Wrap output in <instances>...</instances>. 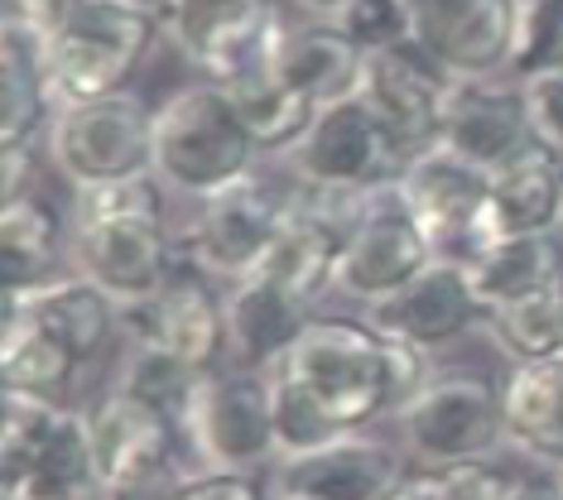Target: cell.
I'll return each mask as SVG.
<instances>
[{"label":"cell","mask_w":563,"mask_h":500,"mask_svg":"<svg viewBox=\"0 0 563 500\" xmlns=\"http://www.w3.org/2000/svg\"><path fill=\"white\" fill-rule=\"evenodd\" d=\"M510 500H563V471H544V467L525 471Z\"/></svg>","instance_id":"40"},{"label":"cell","mask_w":563,"mask_h":500,"mask_svg":"<svg viewBox=\"0 0 563 500\" xmlns=\"http://www.w3.org/2000/svg\"><path fill=\"white\" fill-rule=\"evenodd\" d=\"M482 332L510 366L520 362H549L563 356V279L525 293L516 303H501L486 313Z\"/></svg>","instance_id":"31"},{"label":"cell","mask_w":563,"mask_h":500,"mask_svg":"<svg viewBox=\"0 0 563 500\" xmlns=\"http://www.w3.org/2000/svg\"><path fill=\"white\" fill-rule=\"evenodd\" d=\"M87 433H92L101 496L117 491V486H131L140 477L198 467L194 453H188L184 429L159 404H150L145 395L125 390L117 380L87 404Z\"/></svg>","instance_id":"14"},{"label":"cell","mask_w":563,"mask_h":500,"mask_svg":"<svg viewBox=\"0 0 563 500\" xmlns=\"http://www.w3.org/2000/svg\"><path fill=\"white\" fill-rule=\"evenodd\" d=\"M0 149H44V131L54 121L34 38L5 30V58H0Z\"/></svg>","instance_id":"30"},{"label":"cell","mask_w":563,"mask_h":500,"mask_svg":"<svg viewBox=\"0 0 563 500\" xmlns=\"http://www.w3.org/2000/svg\"><path fill=\"white\" fill-rule=\"evenodd\" d=\"M63 5L68 0H0V30H15V34H30V38H40L48 24H54L63 15Z\"/></svg>","instance_id":"38"},{"label":"cell","mask_w":563,"mask_h":500,"mask_svg":"<svg viewBox=\"0 0 563 500\" xmlns=\"http://www.w3.org/2000/svg\"><path fill=\"white\" fill-rule=\"evenodd\" d=\"M275 68L285 73L289 87H299L318 111L332 101H347L362 87L366 54L352 44L332 20H285V30L275 38Z\"/></svg>","instance_id":"25"},{"label":"cell","mask_w":563,"mask_h":500,"mask_svg":"<svg viewBox=\"0 0 563 500\" xmlns=\"http://www.w3.org/2000/svg\"><path fill=\"white\" fill-rule=\"evenodd\" d=\"M78 356L68 352L58 337L34 323L24 308L5 303V327H0V380L5 390L44 395V400L73 404V380H78Z\"/></svg>","instance_id":"29"},{"label":"cell","mask_w":563,"mask_h":500,"mask_svg":"<svg viewBox=\"0 0 563 500\" xmlns=\"http://www.w3.org/2000/svg\"><path fill=\"white\" fill-rule=\"evenodd\" d=\"M294 202H299V188L289 178L285 184L265 174L241 178V184L198 202L184 236H178V255L208 269L217 285H236L265 260Z\"/></svg>","instance_id":"8"},{"label":"cell","mask_w":563,"mask_h":500,"mask_svg":"<svg viewBox=\"0 0 563 500\" xmlns=\"http://www.w3.org/2000/svg\"><path fill=\"white\" fill-rule=\"evenodd\" d=\"M492 231L496 236H544L563 231V154L530 140L492 169Z\"/></svg>","instance_id":"26"},{"label":"cell","mask_w":563,"mask_h":500,"mask_svg":"<svg viewBox=\"0 0 563 500\" xmlns=\"http://www.w3.org/2000/svg\"><path fill=\"white\" fill-rule=\"evenodd\" d=\"M563 68V0H520L510 77Z\"/></svg>","instance_id":"34"},{"label":"cell","mask_w":563,"mask_h":500,"mask_svg":"<svg viewBox=\"0 0 563 500\" xmlns=\"http://www.w3.org/2000/svg\"><path fill=\"white\" fill-rule=\"evenodd\" d=\"M155 174L121 178V184L68 192L73 251L68 260L82 279H92L131 308L150 299L164 275L178 265V236L169 226V202Z\"/></svg>","instance_id":"2"},{"label":"cell","mask_w":563,"mask_h":500,"mask_svg":"<svg viewBox=\"0 0 563 500\" xmlns=\"http://www.w3.org/2000/svg\"><path fill=\"white\" fill-rule=\"evenodd\" d=\"M525 471H516L510 462L496 453V457H472V462H453V467L439 471L448 500H510L516 481Z\"/></svg>","instance_id":"35"},{"label":"cell","mask_w":563,"mask_h":500,"mask_svg":"<svg viewBox=\"0 0 563 500\" xmlns=\"http://www.w3.org/2000/svg\"><path fill=\"white\" fill-rule=\"evenodd\" d=\"M376 500H448V491H443V481H439V471H429V467H409L395 477L386 491H380Z\"/></svg>","instance_id":"39"},{"label":"cell","mask_w":563,"mask_h":500,"mask_svg":"<svg viewBox=\"0 0 563 500\" xmlns=\"http://www.w3.org/2000/svg\"><path fill=\"white\" fill-rule=\"evenodd\" d=\"M117 5H131V10H140V15H150V20L164 24V15L174 10V0H117Z\"/></svg>","instance_id":"41"},{"label":"cell","mask_w":563,"mask_h":500,"mask_svg":"<svg viewBox=\"0 0 563 500\" xmlns=\"http://www.w3.org/2000/svg\"><path fill=\"white\" fill-rule=\"evenodd\" d=\"M184 433L198 467L271 471L279 462L271 370H251V366L208 370Z\"/></svg>","instance_id":"11"},{"label":"cell","mask_w":563,"mask_h":500,"mask_svg":"<svg viewBox=\"0 0 563 500\" xmlns=\"http://www.w3.org/2000/svg\"><path fill=\"white\" fill-rule=\"evenodd\" d=\"M496 390H501L506 447L544 471H563V356L506 366Z\"/></svg>","instance_id":"24"},{"label":"cell","mask_w":563,"mask_h":500,"mask_svg":"<svg viewBox=\"0 0 563 500\" xmlns=\"http://www.w3.org/2000/svg\"><path fill=\"white\" fill-rule=\"evenodd\" d=\"M520 0H415V48L448 77H501L516 54Z\"/></svg>","instance_id":"17"},{"label":"cell","mask_w":563,"mask_h":500,"mask_svg":"<svg viewBox=\"0 0 563 500\" xmlns=\"http://www.w3.org/2000/svg\"><path fill=\"white\" fill-rule=\"evenodd\" d=\"M125 332L131 342L178 356L194 370L227 366V285H217L208 269L178 255L164 285L125 308Z\"/></svg>","instance_id":"13"},{"label":"cell","mask_w":563,"mask_h":500,"mask_svg":"<svg viewBox=\"0 0 563 500\" xmlns=\"http://www.w3.org/2000/svg\"><path fill=\"white\" fill-rule=\"evenodd\" d=\"M433 260H439V251L424 236V226L409 216V208L395 198V188H386L376 198H366L362 212L352 216L347 236H342L332 293L356 308H371L386 293L405 289L415 275H424Z\"/></svg>","instance_id":"12"},{"label":"cell","mask_w":563,"mask_h":500,"mask_svg":"<svg viewBox=\"0 0 563 500\" xmlns=\"http://www.w3.org/2000/svg\"><path fill=\"white\" fill-rule=\"evenodd\" d=\"M453 82L457 77H448L424 48L409 44V48H390V54H366L356 97L366 101V111L386 125L395 149L409 159V154L433 149L443 140Z\"/></svg>","instance_id":"16"},{"label":"cell","mask_w":563,"mask_h":500,"mask_svg":"<svg viewBox=\"0 0 563 500\" xmlns=\"http://www.w3.org/2000/svg\"><path fill=\"white\" fill-rule=\"evenodd\" d=\"M178 500H275V496H271V477H265V471L198 467Z\"/></svg>","instance_id":"37"},{"label":"cell","mask_w":563,"mask_h":500,"mask_svg":"<svg viewBox=\"0 0 563 500\" xmlns=\"http://www.w3.org/2000/svg\"><path fill=\"white\" fill-rule=\"evenodd\" d=\"M275 376L299 385L338 429L356 433L376 419H395L439 370L429 352L380 337L366 318L313 313Z\"/></svg>","instance_id":"1"},{"label":"cell","mask_w":563,"mask_h":500,"mask_svg":"<svg viewBox=\"0 0 563 500\" xmlns=\"http://www.w3.org/2000/svg\"><path fill=\"white\" fill-rule=\"evenodd\" d=\"M285 15L275 0H174L164 34L188 68L212 82H227L275 48Z\"/></svg>","instance_id":"15"},{"label":"cell","mask_w":563,"mask_h":500,"mask_svg":"<svg viewBox=\"0 0 563 500\" xmlns=\"http://www.w3.org/2000/svg\"><path fill=\"white\" fill-rule=\"evenodd\" d=\"M472 289L486 303V313L501 303H516L525 293L559 285L563 279V241L559 231H544V236H496L477 260L467 265Z\"/></svg>","instance_id":"28"},{"label":"cell","mask_w":563,"mask_h":500,"mask_svg":"<svg viewBox=\"0 0 563 500\" xmlns=\"http://www.w3.org/2000/svg\"><path fill=\"white\" fill-rule=\"evenodd\" d=\"M405 467L409 457L400 443L380 438L376 429H362L313 453L279 457L265 477H271L275 500H376Z\"/></svg>","instance_id":"19"},{"label":"cell","mask_w":563,"mask_h":500,"mask_svg":"<svg viewBox=\"0 0 563 500\" xmlns=\"http://www.w3.org/2000/svg\"><path fill=\"white\" fill-rule=\"evenodd\" d=\"M530 140H534V125H530V101H525L520 77L501 73V77L453 82V101H448L439 145H448L453 154H463V159L492 174L496 164H506Z\"/></svg>","instance_id":"21"},{"label":"cell","mask_w":563,"mask_h":500,"mask_svg":"<svg viewBox=\"0 0 563 500\" xmlns=\"http://www.w3.org/2000/svg\"><path fill=\"white\" fill-rule=\"evenodd\" d=\"M520 82H525V101H530L534 140H544L549 149L563 154V68L520 77Z\"/></svg>","instance_id":"36"},{"label":"cell","mask_w":563,"mask_h":500,"mask_svg":"<svg viewBox=\"0 0 563 500\" xmlns=\"http://www.w3.org/2000/svg\"><path fill=\"white\" fill-rule=\"evenodd\" d=\"M390 423L405 457L429 471L472 457H496L506 447L501 390L482 376H467V370H453V376L439 370Z\"/></svg>","instance_id":"9"},{"label":"cell","mask_w":563,"mask_h":500,"mask_svg":"<svg viewBox=\"0 0 563 500\" xmlns=\"http://www.w3.org/2000/svg\"><path fill=\"white\" fill-rule=\"evenodd\" d=\"M395 198L409 208L439 260L472 265L496 241L492 231V174L448 145L409 154L395 174Z\"/></svg>","instance_id":"10"},{"label":"cell","mask_w":563,"mask_h":500,"mask_svg":"<svg viewBox=\"0 0 563 500\" xmlns=\"http://www.w3.org/2000/svg\"><path fill=\"white\" fill-rule=\"evenodd\" d=\"M0 481L5 500H101L87 409L44 395H0Z\"/></svg>","instance_id":"5"},{"label":"cell","mask_w":563,"mask_h":500,"mask_svg":"<svg viewBox=\"0 0 563 500\" xmlns=\"http://www.w3.org/2000/svg\"><path fill=\"white\" fill-rule=\"evenodd\" d=\"M362 318L380 337L419 346V352H439V346L457 342L463 332L486 323V303L472 289L467 265L457 260H433L424 275H415L405 289L386 293L371 308H362Z\"/></svg>","instance_id":"18"},{"label":"cell","mask_w":563,"mask_h":500,"mask_svg":"<svg viewBox=\"0 0 563 500\" xmlns=\"http://www.w3.org/2000/svg\"><path fill=\"white\" fill-rule=\"evenodd\" d=\"M294 10H299V15H309V20H328L332 10L342 5V0H289Z\"/></svg>","instance_id":"42"},{"label":"cell","mask_w":563,"mask_h":500,"mask_svg":"<svg viewBox=\"0 0 563 500\" xmlns=\"http://www.w3.org/2000/svg\"><path fill=\"white\" fill-rule=\"evenodd\" d=\"M328 20L362 54H390L415 44V0H342Z\"/></svg>","instance_id":"33"},{"label":"cell","mask_w":563,"mask_h":500,"mask_svg":"<svg viewBox=\"0 0 563 500\" xmlns=\"http://www.w3.org/2000/svg\"><path fill=\"white\" fill-rule=\"evenodd\" d=\"M227 97H232L236 115L246 121L251 140L261 145L265 159H279L303 140V131L313 125L318 107L299 87L285 82V73L275 68V48L265 58H255L251 68H241L236 77H227Z\"/></svg>","instance_id":"27"},{"label":"cell","mask_w":563,"mask_h":500,"mask_svg":"<svg viewBox=\"0 0 563 500\" xmlns=\"http://www.w3.org/2000/svg\"><path fill=\"white\" fill-rule=\"evenodd\" d=\"M202 376H208V370H194V366L178 362V356H164V352H155V346L131 342V352H125V362L117 370V385L145 395V400L159 404L164 414L178 423V429H188V414H194ZM184 438H188V433H184Z\"/></svg>","instance_id":"32"},{"label":"cell","mask_w":563,"mask_h":500,"mask_svg":"<svg viewBox=\"0 0 563 500\" xmlns=\"http://www.w3.org/2000/svg\"><path fill=\"white\" fill-rule=\"evenodd\" d=\"M313 313L318 308L289 293L279 279L251 269L246 279L227 285V366L275 370Z\"/></svg>","instance_id":"22"},{"label":"cell","mask_w":563,"mask_h":500,"mask_svg":"<svg viewBox=\"0 0 563 500\" xmlns=\"http://www.w3.org/2000/svg\"><path fill=\"white\" fill-rule=\"evenodd\" d=\"M261 159L265 154L236 115L227 87L212 77L174 87L155 107V178L178 198H212L261 174Z\"/></svg>","instance_id":"4"},{"label":"cell","mask_w":563,"mask_h":500,"mask_svg":"<svg viewBox=\"0 0 563 500\" xmlns=\"http://www.w3.org/2000/svg\"><path fill=\"white\" fill-rule=\"evenodd\" d=\"M159 34V20L140 15L131 5H117V0H68L63 15L34 38L54 111L131 92L140 63H145Z\"/></svg>","instance_id":"3"},{"label":"cell","mask_w":563,"mask_h":500,"mask_svg":"<svg viewBox=\"0 0 563 500\" xmlns=\"http://www.w3.org/2000/svg\"><path fill=\"white\" fill-rule=\"evenodd\" d=\"M5 303L24 308V313L48 332V337H58L73 356H78L82 370L97 366L101 356H107L111 337L125 327V308L111 299L101 285L82 279L78 269L48 279V285L30 289V293H5Z\"/></svg>","instance_id":"23"},{"label":"cell","mask_w":563,"mask_h":500,"mask_svg":"<svg viewBox=\"0 0 563 500\" xmlns=\"http://www.w3.org/2000/svg\"><path fill=\"white\" fill-rule=\"evenodd\" d=\"M44 159L68 192L155 174V107L135 92L58 107L44 131Z\"/></svg>","instance_id":"6"},{"label":"cell","mask_w":563,"mask_h":500,"mask_svg":"<svg viewBox=\"0 0 563 500\" xmlns=\"http://www.w3.org/2000/svg\"><path fill=\"white\" fill-rule=\"evenodd\" d=\"M73 216L58 198L34 184L0 192V285L5 293H30L48 279L68 275L73 260Z\"/></svg>","instance_id":"20"},{"label":"cell","mask_w":563,"mask_h":500,"mask_svg":"<svg viewBox=\"0 0 563 500\" xmlns=\"http://www.w3.org/2000/svg\"><path fill=\"white\" fill-rule=\"evenodd\" d=\"M285 178L313 198H371L386 192L400 174L405 154L395 149L386 125L366 111L362 97L332 101L289 154H279Z\"/></svg>","instance_id":"7"}]
</instances>
